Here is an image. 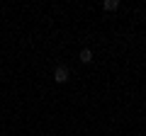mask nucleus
Masks as SVG:
<instances>
[{
	"label": "nucleus",
	"mask_w": 146,
	"mask_h": 136,
	"mask_svg": "<svg viewBox=\"0 0 146 136\" xmlns=\"http://www.w3.org/2000/svg\"><path fill=\"white\" fill-rule=\"evenodd\" d=\"M68 78H71L68 66H56V71H54V80H56V83H66Z\"/></svg>",
	"instance_id": "obj_1"
},
{
	"label": "nucleus",
	"mask_w": 146,
	"mask_h": 136,
	"mask_svg": "<svg viewBox=\"0 0 146 136\" xmlns=\"http://www.w3.org/2000/svg\"><path fill=\"white\" fill-rule=\"evenodd\" d=\"M102 7H105L107 12H112V10H117V7H119V0H105Z\"/></svg>",
	"instance_id": "obj_2"
},
{
	"label": "nucleus",
	"mask_w": 146,
	"mask_h": 136,
	"mask_svg": "<svg viewBox=\"0 0 146 136\" xmlns=\"http://www.w3.org/2000/svg\"><path fill=\"white\" fill-rule=\"evenodd\" d=\"M80 61L90 63V61H93V51H90V49H83V51H80Z\"/></svg>",
	"instance_id": "obj_3"
}]
</instances>
